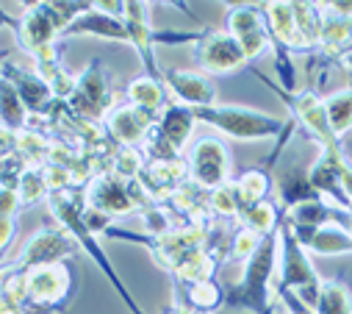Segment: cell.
<instances>
[{
	"label": "cell",
	"instance_id": "obj_15",
	"mask_svg": "<svg viewBox=\"0 0 352 314\" xmlns=\"http://www.w3.org/2000/svg\"><path fill=\"white\" fill-rule=\"evenodd\" d=\"M230 189H233V198L239 203V220H241V211H247L250 206L255 203H263L270 200V189H272V178L267 170H244L236 181H230Z\"/></svg>",
	"mask_w": 352,
	"mask_h": 314
},
{
	"label": "cell",
	"instance_id": "obj_10",
	"mask_svg": "<svg viewBox=\"0 0 352 314\" xmlns=\"http://www.w3.org/2000/svg\"><path fill=\"white\" fill-rule=\"evenodd\" d=\"M197 67L200 72L211 75H233L241 67H247V56L241 45L228 34V31H203L197 42Z\"/></svg>",
	"mask_w": 352,
	"mask_h": 314
},
{
	"label": "cell",
	"instance_id": "obj_27",
	"mask_svg": "<svg viewBox=\"0 0 352 314\" xmlns=\"http://www.w3.org/2000/svg\"><path fill=\"white\" fill-rule=\"evenodd\" d=\"M14 136L12 131H6L0 125V159H9V156H17V145H14Z\"/></svg>",
	"mask_w": 352,
	"mask_h": 314
},
{
	"label": "cell",
	"instance_id": "obj_28",
	"mask_svg": "<svg viewBox=\"0 0 352 314\" xmlns=\"http://www.w3.org/2000/svg\"><path fill=\"white\" fill-rule=\"evenodd\" d=\"M164 314H203V311H195V308H189V306H169Z\"/></svg>",
	"mask_w": 352,
	"mask_h": 314
},
{
	"label": "cell",
	"instance_id": "obj_24",
	"mask_svg": "<svg viewBox=\"0 0 352 314\" xmlns=\"http://www.w3.org/2000/svg\"><path fill=\"white\" fill-rule=\"evenodd\" d=\"M261 245V237L255 231H250V228H244V225H239V231L230 237V259L233 262H247L252 253H255V248Z\"/></svg>",
	"mask_w": 352,
	"mask_h": 314
},
{
	"label": "cell",
	"instance_id": "obj_16",
	"mask_svg": "<svg viewBox=\"0 0 352 314\" xmlns=\"http://www.w3.org/2000/svg\"><path fill=\"white\" fill-rule=\"evenodd\" d=\"M128 103L158 117L172 101H169V92H166L164 81H155V78H150V75H142V78H133V81L128 84Z\"/></svg>",
	"mask_w": 352,
	"mask_h": 314
},
{
	"label": "cell",
	"instance_id": "obj_5",
	"mask_svg": "<svg viewBox=\"0 0 352 314\" xmlns=\"http://www.w3.org/2000/svg\"><path fill=\"white\" fill-rule=\"evenodd\" d=\"M186 167H189V181L197 184L206 192L222 189L230 184V150L219 136H200L197 142L189 145L186 150Z\"/></svg>",
	"mask_w": 352,
	"mask_h": 314
},
{
	"label": "cell",
	"instance_id": "obj_7",
	"mask_svg": "<svg viewBox=\"0 0 352 314\" xmlns=\"http://www.w3.org/2000/svg\"><path fill=\"white\" fill-rule=\"evenodd\" d=\"M72 251H78V242L69 237V233L61 225L39 228V231H34L31 237L23 242L20 253L9 262V267H14V270H31V267H39V264H58Z\"/></svg>",
	"mask_w": 352,
	"mask_h": 314
},
{
	"label": "cell",
	"instance_id": "obj_2",
	"mask_svg": "<svg viewBox=\"0 0 352 314\" xmlns=\"http://www.w3.org/2000/svg\"><path fill=\"white\" fill-rule=\"evenodd\" d=\"M197 123H206L211 128H217L225 136L233 139H244V142H255V139H270L278 134H286L289 125L272 114H263L247 106H230V103H214V106H203V109H192Z\"/></svg>",
	"mask_w": 352,
	"mask_h": 314
},
{
	"label": "cell",
	"instance_id": "obj_4",
	"mask_svg": "<svg viewBox=\"0 0 352 314\" xmlns=\"http://www.w3.org/2000/svg\"><path fill=\"white\" fill-rule=\"evenodd\" d=\"M25 273V292H28V311L31 314H50L67 308L75 295V273L67 262L58 264H39Z\"/></svg>",
	"mask_w": 352,
	"mask_h": 314
},
{
	"label": "cell",
	"instance_id": "obj_18",
	"mask_svg": "<svg viewBox=\"0 0 352 314\" xmlns=\"http://www.w3.org/2000/svg\"><path fill=\"white\" fill-rule=\"evenodd\" d=\"M0 125L12 134H20L25 128H31V114L28 109L23 106L17 90L0 78Z\"/></svg>",
	"mask_w": 352,
	"mask_h": 314
},
{
	"label": "cell",
	"instance_id": "obj_17",
	"mask_svg": "<svg viewBox=\"0 0 352 314\" xmlns=\"http://www.w3.org/2000/svg\"><path fill=\"white\" fill-rule=\"evenodd\" d=\"M263 12H267V25H270L275 45L289 48V50H302L292 3H270V6H263Z\"/></svg>",
	"mask_w": 352,
	"mask_h": 314
},
{
	"label": "cell",
	"instance_id": "obj_23",
	"mask_svg": "<svg viewBox=\"0 0 352 314\" xmlns=\"http://www.w3.org/2000/svg\"><path fill=\"white\" fill-rule=\"evenodd\" d=\"M316 314H352V297L338 281H322Z\"/></svg>",
	"mask_w": 352,
	"mask_h": 314
},
{
	"label": "cell",
	"instance_id": "obj_8",
	"mask_svg": "<svg viewBox=\"0 0 352 314\" xmlns=\"http://www.w3.org/2000/svg\"><path fill=\"white\" fill-rule=\"evenodd\" d=\"M244 50L247 61L272 50V34L267 25V12L261 6H233L228 12V28H225Z\"/></svg>",
	"mask_w": 352,
	"mask_h": 314
},
{
	"label": "cell",
	"instance_id": "obj_22",
	"mask_svg": "<svg viewBox=\"0 0 352 314\" xmlns=\"http://www.w3.org/2000/svg\"><path fill=\"white\" fill-rule=\"evenodd\" d=\"M17 192H20V200H23V209H31L34 203L39 200H47L50 198V189L42 178V167H34L28 165L23 173H20V181H17Z\"/></svg>",
	"mask_w": 352,
	"mask_h": 314
},
{
	"label": "cell",
	"instance_id": "obj_1",
	"mask_svg": "<svg viewBox=\"0 0 352 314\" xmlns=\"http://www.w3.org/2000/svg\"><path fill=\"white\" fill-rule=\"evenodd\" d=\"M278 251H280V245H278V228H275L267 237H261V245L244 262L241 281L225 292L222 306L250 308L255 314H272V308H275L272 278L278 275Z\"/></svg>",
	"mask_w": 352,
	"mask_h": 314
},
{
	"label": "cell",
	"instance_id": "obj_13",
	"mask_svg": "<svg viewBox=\"0 0 352 314\" xmlns=\"http://www.w3.org/2000/svg\"><path fill=\"white\" fill-rule=\"evenodd\" d=\"M17 36H20V45L34 56L50 45H56V39L61 36L53 14H50V6L47 3H31L23 17H20V28H17Z\"/></svg>",
	"mask_w": 352,
	"mask_h": 314
},
{
	"label": "cell",
	"instance_id": "obj_20",
	"mask_svg": "<svg viewBox=\"0 0 352 314\" xmlns=\"http://www.w3.org/2000/svg\"><path fill=\"white\" fill-rule=\"evenodd\" d=\"M280 217H283V211H278V206L272 200H263V203H255L247 211H241V225L255 231L258 237H267V233H272L280 225Z\"/></svg>",
	"mask_w": 352,
	"mask_h": 314
},
{
	"label": "cell",
	"instance_id": "obj_19",
	"mask_svg": "<svg viewBox=\"0 0 352 314\" xmlns=\"http://www.w3.org/2000/svg\"><path fill=\"white\" fill-rule=\"evenodd\" d=\"M184 292H186V303L184 306H189L195 311H203V314H208V311H214V308H219L225 303V292L219 289L217 281L184 284Z\"/></svg>",
	"mask_w": 352,
	"mask_h": 314
},
{
	"label": "cell",
	"instance_id": "obj_11",
	"mask_svg": "<svg viewBox=\"0 0 352 314\" xmlns=\"http://www.w3.org/2000/svg\"><path fill=\"white\" fill-rule=\"evenodd\" d=\"M164 87L175 103H184L189 109H203L214 106L217 101V87L206 72H192V70H166L164 72Z\"/></svg>",
	"mask_w": 352,
	"mask_h": 314
},
{
	"label": "cell",
	"instance_id": "obj_29",
	"mask_svg": "<svg viewBox=\"0 0 352 314\" xmlns=\"http://www.w3.org/2000/svg\"><path fill=\"white\" fill-rule=\"evenodd\" d=\"M278 303H280V300H278ZM278 303H275V308H272V314H289V311H286V308H283V311H280V308H278Z\"/></svg>",
	"mask_w": 352,
	"mask_h": 314
},
{
	"label": "cell",
	"instance_id": "obj_26",
	"mask_svg": "<svg viewBox=\"0 0 352 314\" xmlns=\"http://www.w3.org/2000/svg\"><path fill=\"white\" fill-rule=\"evenodd\" d=\"M14 231H17V220L12 217H0V259L6 256L12 240H14Z\"/></svg>",
	"mask_w": 352,
	"mask_h": 314
},
{
	"label": "cell",
	"instance_id": "obj_9",
	"mask_svg": "<svg viewBox=\"0 0 352 314\" xmlns=\"http://www.w3.org/2000/svg\"><path fill=\"white\" fill-rule=\"evenodd\" d=\"M0 78H3V81H9V84L17 90L20 101H23V106L28 109L31 117H39V120H42V117H47V114L53 112V106L58 103L56 95H53V90H50V84L45 81V78H42L36 70H23V67H17L9 56L0 59Z\"/></svg>",
	"mask_w": 352,
	"mask_h": 314
},
{
	"label": "cell",
	"instance_id": "obj_14",
	"mask_svg": "<svg viewBox=\"0 0 352 314\" xmlns=\"http://www.w3.org/2000/svg\"><path fill=\"white\" fill-rule=\"evenodd\" d=\"M197 120H195V112L184 103H169L161 114H158V123H155V131L158 136L164 139V145L172 150V156L184 159V153L189 150V139H192V131H195Z\"/></svg>",
	"mask_w": 352,
	"mask_h": 314
},
{
	"label": "cell",
	"instance_id": "obj_3",
	"mask_svg": "<svg viewBox=\"0 0 352 314\" xmlns=\"http://www.w3.org/2000/svg\"><path fill=\"white\" fill-rule=\"evenodd\" d=\"M83 198H86V206L89 209H98V211L109 214L111 220L125 217V214H139L142 209L153 206V200L144 192V187L139 184V178L136 181H122L111 170L98 173L89 184H86Z\"/></svg>",
	"mask_w": 352,
	"mask_h": 314
},
{
	"label": "cell",
	"instance_id": "obj_6",
	"mask_svg": "<svg viewBox=\"0 0 352 314\" xmlns=\"http://www.w3.org/2000/svg\"><path fill=\"white\" fill-rule=\"evenodd\" d=\"M64 103L86 123H103V117H109L114 95H111L109 75L100 61H92L80 75H75V90H72L69 101H64Z\"/></svg>",
	"mask_w": 352,
	"mask_h": 314
},
{
	"label": "cell",
	"instance_id": "obj_12",
	"mask_svg": "<svg viewBox=\"0 0 352 314\" xmlns=\"http://www.w3.org/2000/svg\"><path fill=\"white\" fill-rule=\"evenodd\" d=\"M155 123H158L155 114H147V112L125 103V106H117L114 112H109L106 131H109V136L120 147H136V150H142V145H144V139H147V134L153 131Z\"/></svg>",
	"mask_w": 352,
	"mask_h": 314
},
{
	"label": "cell",
	"instance_id": "obj_25",
	"mask_svg": "<svg viewBox=\"0 0 352 314\" xmlns=\"http://www.w3.org/2000/svg\"><path fill=\"white\" fill-rule=\"evenodd\" d=\"M20 209H23V200H20L17 187L0 184V217H12V220H14Z\"/></svg>",
	"mask_w": 352,
	"mask_h": 314
},
{
	"label": "cell",
	"instance_id": "obj_21",
	"mask_svg": "<svg viewBox=\"0 0 352 314\" xmlns=\"http://www.w3.org/2000/svg\"><path fill=\"white\" fill-rule=\"evenodd\" d=\"M324 103V114H327V123H330V131L336 136H341L344 131L352 128V90H344V92H336L330 95Z\"/></svg>",
	"mask_w": 352,
	"mask_h": 314
}]
</instances>
